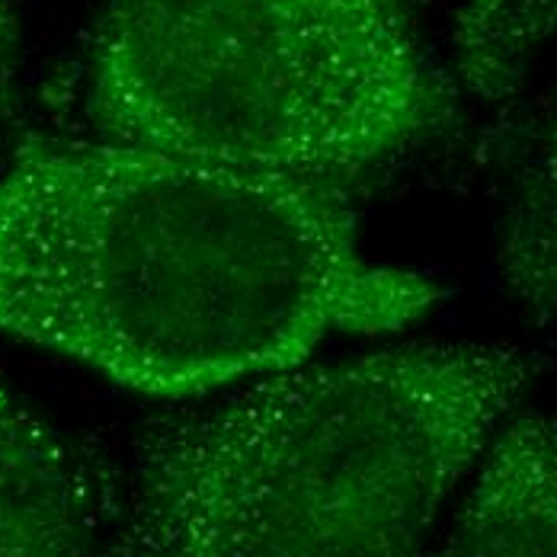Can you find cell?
I'll return each mask as SVG.
<instances>
[{
  "mask_svg": "<svg viewBox=\"0 0 557 557\" xmlns=\"http://www.w3.org/2000/svg\"><path fill=\"white\" fill-rule=\"evenodd\" d=\"M440 288L362 253L339 186L115 141H26L0 176V334L193 397L400 331Z\"/></svg>",
  "mask_w": 557,
  "mask_h": 557,
  "instance_id": "cell-1",
  "label": "cell"
},
{
  "mask_svg": "<svg viewBox=\"0 0 557 557\" xmlns=\"http://www.w3.org/2000/svg\"><path fill=\"white\" fill-rule=\"evenodd\" d=\"M532 375L497 343L263 375L154 430L100 557H423Z\"/></svg>",
  "mask_w": 557,
  "mask_h": 557,
  "instance_id": "cell-2",
  "label": "cell"
},
{
  "mask_svg": "<svg viewBox=\"0 0 557 557\" xmlns=\"http://www.w3.org/2000/svg\"><path fill=\"white\" fill-rule=\"evenodd\" d=\"M97 138L339 186L451 119L404 0H103Z\"/></svg>",
  "mask_w": 557,
  "mask_h": 557,
  "instance_id": "cell-3",
  "label": "cell"
},
{
  "mask_svg": "<svg viewBox=\"0 0 557 557\" xmlns=\"http://www.w3.org/2000/svg\"><path fill=\"white\" fill-rule=\"evenodd\" d=\"M0 557H100L90 471L0 382Z\"/></svg>",
  "mask_w": 557,
  "mask_h": 557,
  "instance_id": "cell-4",
  "label": "cell"
},
{
  "mask_svg": "<svg viewBox=\"0 0 557 557\" xmlns=\"http://www.w3.org/2000/svg\"><path fill=\"white\" fill-rule=\"evenodd\" d=\"M423 557H557V420H506Z\"/></svg>",
  "mask_w": 557,
  "mask_h": 557,
  "instance_id": "cell-5",
  "label": "cell"
},
{
  "mask_svg": "<svg viewBox=\"0 0 557 557\" xmlns=\"http://www.w3.org/2000/svg\"><path fill=\"white\" fill-rule=\"evenodd\" d=\"M555 29L557 0H468L458 20V64L468 87L491 103L516 97Z\"/></svg>",
  "mask_w": 557,
  "mask_h": 557,
  "instance_id": "cell-6",
  "label": "cell"
},
{
  "mask_svg": "<svg viewBox=\"0 0 557 557\" xmlns=\"http://www.w3.org/2000/svg\"><path fill=\"white\" fill-rule=\"evenodd\" d=\"M516 282L545 292L557 288V122L545 164V193L539 202V227H529L516 247Z\"/></svg>",
  "mask_w": 557,
  "mask_h": 557,
  "instance_id": "cell-7",
  "label": "cell"
},
{
  "mask_svg": "<svg viewBox=\"0 0 557 557\" xmlns=\"http://www.w3.org/2000/svg\"><path fill=\"white\" fill-rule=\"evenodd\" d=\"M20 39H23V0H0V125H7L16 112Z\"/></svg>",
  "mask_w": 557,
  "mask_h": 557,
  "instance_id": "cell-8",
  "label": "cell"
}]
</instances>
